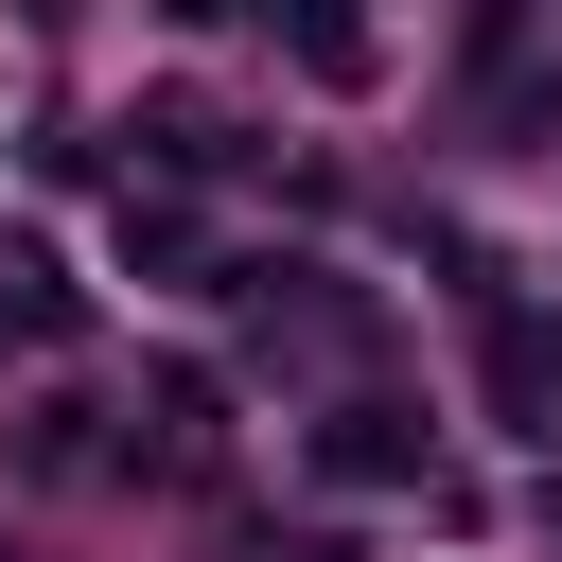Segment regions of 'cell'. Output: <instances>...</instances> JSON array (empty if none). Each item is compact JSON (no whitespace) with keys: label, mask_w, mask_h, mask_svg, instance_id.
Here are the masks:
<instances>
[{"label":"cell","mask_w":562,"mask_h":562,"mask_svg":"<svg viewBox=\"0 0 562 562\" xmlns=\"http://www.w3.org/2000/svg\"><path fill=\"white\" fill-rule=\"evenodd\" d=\"M474 105H492L509 140L562 105V88H544V0H474Z\"/></svg>","instance_id":"1"},{"label":"cell","mask_w":562,"mask_h":562,"mask_svg":"<svg viewBox=\"0 0 562 562\" xmlns=\"http://www.w3.org/2000/svg\"><path fill=\"white\" fill-rule=\"evenodd\" d=\"M316 474H351V492H404V474H422V422H404V404H334V422H316Z\"/></svg>","instance_id":"2"},{"label":"cell","mask_w":562,"mask_h":562,"mask_svg":"<svg viewBox=\"0 0 562 562\" xmlns=\"http://www.w3.org/2000/svg\"><path fill=\"white\" fill-rule=\"evenodd\" d=\"M281 53H299L316 88H369V70H386V35H369V0H281Z\"/></svg>","instance_id":"3"},{"label":"cell","mask_w":562,"mask_h":562,"mask_svg":"<svg viewBox=\"0 0 562 562\" xmlns=\"http://www.w3.org/2000/svg\"><path fill=\"white\" fill-rule=\"evenodd\" d=\"M140 422H158V439H140L158 474H211V457H228V404H211V369H158V404H140Z\"/></svg>","instance_id":"4"},{"label":"cell","mask_w":562,"mask_h":562,"mask_svg":"<svg viewBox=\"0 0 562 562\" xmlns=\"http://www.w3.org/2000/svg\"><path fill=\"white\" fill-rule=\"evenodd\" d=\"M70 334V281H53V246H0V351H53Z\"/></svg>","instance_id":"5"},{"label":"cell","mask_w":562,"mask_h":562,"mask_svg":"<svg viewBox=\"0 0 562 562\" xmlns=\"http://www.w3.org/2000/svg\"><path fill=\"white\" fill-rule=\"evenodd\" d=\"M176 18H246V0H176Z\"/></svg>","instance_id":"6"}]
</instances>
